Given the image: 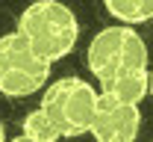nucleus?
Here are the masks:
<instances>
[{"mask_svg":"<svg viewBox=\"0 0 153 142\" xmlns=\"http://www.w3.org/2000/svg\"><path fill=\"white\" fill-rule=\"evenodd\" d=\"M88 71L97 77L100 92L121 101L138 104L150 95V68H147V44L127 24H115L100 30L88 44Z\"/></svg>","mask_w":153,"mask_h":142,"instance_id":"f257e3e1","label":"nucleus"},{"mask_svg":"<svg viewBox=\"0 0 153 142\" xmlns=\"http://www.w3.org/2000/svg\"><path fill=\"white\" fill-rule=\"evenodd\" d=\"M18 33H24L47 62H56L76 47L79 21L74 9H68L59 0H36L21 12Z\"/></svg>","mask_w":153,"mask_h":142,"instance_id":"f03ea898","label":"nucleus"},{"mask_svg":"<svg viewBox=\"0 0 153 142\" xmlns=\"http://www.w3.org/2000/svg\"><path fill=\"white\" fill-rule=\"evenodd\" d=\"M97 95L94 86L82 77H62V80L50 83L41 95V110L56 127L62 139H76L91 133V122H94L97 110Z\"/></svg>","mask_w":153,"mask_h":142,"instance_id":"7ed1b4c3","label":"nucleus"},{"mask_svg":"<svg viewBox=\"0 0 153 142\" xmlns=\"http://www.w3.org/2000/svg\"><path fill=\"white\" fill-rule=\"evenodd\" d=\"M50 65L30 39L12 30L6 36H0V92L9 98H27L36 95L38 89H44V83L50 77Z\"/></svg>","mask_w":153,"mask_h":142,"instance_id":"20e7f679","label":"nucleus"},{"mask_svg":"<svg viewBox=\"0 0 153 142\" xmlns=\"http://www.w3.org/2000/svg\"><path fill=\"white\" fill-rule=\"evenodd\" d=\"M138 127H141L138 104L121 101V98L100 92L94 122H91V136L97 142H135Z\"/></svg>","mask_w":153,"mask_h":142,"instance_id":"39448f33","label":"nucleus"},{"mask_svg":"<svg viewBox=\"0 0 153 142\" xmlns=\"http://www.w3.org/2000/svg\"><path fill=\"white\" fill-rule=\"evenodd\" d=\"M103 6L112 18H118L127 27L153 18V0H103Z\"/></svg>","mask_w":153,"mask_h":142,"instance_id":"423d86ee","label":"nucleus"},{"mask_svg":"<svg viewBox=\"0 0 153 142\" xmlns=\"http://www.w3.org/2000/svg\"><path fill=\"white\" fill-rule=\"evenodd\" d=\"M24 136H33V139H38V142H56V139H62V136L56 133V127L50 124V119L44 116L41 107L33 110V113L24 119Z\"/></svg>","mask_w":153,"mask_h":142,"instance_id":"0eeeda50","label":"nucleus"},{"mask_svg":"<svg viewBox=\"0 0 153 142\" xmlns=\"http://www.w3.org/2000/svg\"><path fill=\"white\" fill-rule=\"evenodd\" d=\"M9 142H38V139H33V136H18V139H9Z\"/></svg>","mask_w":153,"mask_h":142,"instance_id":"6e6552de","label":"nucleus"},{"mask_svg":"<svg viewBox=\"0 0 153 142\" xmlns=\"http://www.w3.org/2000/svg\"><path fill=\"white\" fill-rule=\"evenodd\" d=\"M0 142H9V139H6V133H3V124H0Z\"/></svg>","mask_w":153,"mask_h":142,"instance_id":"1a4fd4ad","label":"nucleus"},{"mask_svg":"<svg viewBox=\"0 0 153 142\" xmlns=\"http://www.w3.org/2000/svg\"><path fill=\"white\" fill-rule=\"evenodd\" d=\"M150 95H153V71H150Z\"/></svg>","mask_w":153,"mask_h":142,"instance_id":"9d476101","label":"nucleus"}]
</instances>
